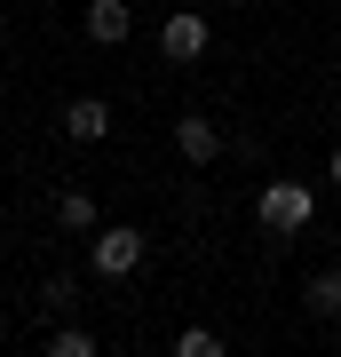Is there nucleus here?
Wrapping results in <instances>:
<instances>
[{
  "instance_id": "1",
  "label": "nucleus",
  "mask_w": 341,
  "mask_h": 357,
  "mask_svg": "<svg viewBox=\"0 0 341 357\" xmlns=\"http://www.w3.org/2000/svg\"><path fill=\"white\" fill-rule=\"evenodd\" d=\"M254 215H262V230H278V238H294V230H310V215H317V199L302 191V183H270L262 199H254Z\"/></svg>"
},
{
  "instance_id": "2",
  "label": "nucleus",
  "mask_w": 341,
  "mask_h": 357,
  "mask_svg": "<svg viewBox=\"0 0 341 357\" xmlns=\"http://www.w3.org/2000/svg\"><path fill=\"white\" fill-rule=\"evenodd\" d=\"M88 262L103 270V278H127V270L143 262V230H127V222H119V230H96V246H88Z\"/></svg>"
},
{
  "instance_id": "3",
  "label": "nucleus",
  "mask_w": 341,
  "mask_h": 357,
  "mask_svg": "<svg viewBox=\"0 0 341 357\" xmlns=\"http://www.w3.org/2000/svg\"><path fill=\"white\" fill-rule=\"evenodd\" d=\"M159 56H167V64H199V56H206V16H167V24H159Z\"/></svg>"
},
{
  "instance_id": "4",
  "label": "nucleus",
  "mask_w": 341,
  "mask_h": 357,
  "mask_svg": "<svg viewBox=\"0 0 341 357\" xmlns=\"http://www.w3.org/2000/svg\"><path fill=\"white\" fill-rule=\"evenodd\" d=\"M175 151H183L190 167H206V159L222 151V128H215V119H199V112H190V119H175Z\"/></svg>"
},
{
  "instance_id": "5",
  "label": "nucleus",
  "mask_w": 341,
  "mask_h": 357,
  "mask_svg": "<svg viewBox=\"0 0 341 357\" xmlns=\"http://www.w3.org/2000/svg\"><path fill=\"white\" fill-rule=\"evenodd\" d=\"M127 32H135V16H127V0H88V40H96V48H119Z\"/></svg>"
},
{
  "instance_id": "6",
  "label": "nucleus",
  "mask_w": 341,
  "mask_h": 357,
  "mask_svg": "<svg viewBox=\"0 0 341 357\" xmlns=\"http://www.w3.org/2000/svg\"><path fill=\"white\" fill-rule=\"evenodd\" d=\"M63 135H72V143H96V135H112V103H96V96H79L72 112H63Z\"/></svg>"
},
{
  "instance_id": "7",
  "label": "nucleus",
  "mask_w": 341,
  "mask_h": 357,
  "mask_svg": "<svg viewBox=\"0 0 341 357\" xmlns=\"http://www.w3.org/2000/svg\"><path fill=\"white\" fill-rule=\"evenodd\" d=\"M310 318H341V270L310 278Z\"/></svg>"
},
{
  "instance_id": "8",
  "label": "nucleus",
  "mask_w": 341,
  "mask_h": 357,
  "mask_svg": "<svg viewBox=\"0 0 341 357\" xmlns=\"http://www.w3.org/2000/svg\"><path fill=\"white\" fill-rule=\"evenodd\" d=\"M56 222H63V230H88V222H96V199H88V191H63V199H56Z\"/></svg>"
},
{
  "instance_id": "9",
  "label": "nucleus",
  "mask_w": 341,
  "mask_h": 357,
  "mask_svg": "<svg viewBox=\"0 0 341 357\" xmlns=\"http://www.w3.org/2000/svg\"><path fill=\"white\" fill-rule=\"evenodd\" d=\"M48 349H56V357H96V333H88V326H56Z\"/></svg>"
},
{
  "instance_id": "10",
  "label": "nucleus",
  "mask_w": 341,
  "mask_h": 357,
  "mask_svg": "<svg viewBox=\"0 0 341 357\" xmlns=\"http://www.w3.org/2000/svg\"><path fill=\"white\" fill-rule=\"evenodd\" d=\"M175 349L183 357H222V333L215 326H190V333H175Z\"/></svg>"
},
{
  "instance_id": "11",
  "label": "nucleus",
  "mask_w": 341,
  "mask_h": 357,
  "mask_svg": "<svg viewBox=\"0 0 341 357\" xmlns=\"http://www.w3.org/2000/svg\"><path fill=\"white\" fill-rule=\"evenodd\" d=\"M40 310H72V278H63V270H56L48 286H40Z\"/></svg>"
},
{
  "instance_id": "12",
  "label": "nucleus",
  "mask_w": 341,
  "mask_h": 357,
  "mask_svg": "<svg viewBox=\"0 0 341 357\" xmlns=\"http://www.w3.org/2000/svg\"><path fill=\"white\" fill-rule=\"evenodd\" d=\"M333 183H341V143H333Z\"/></svg>"
}]
</instances>
